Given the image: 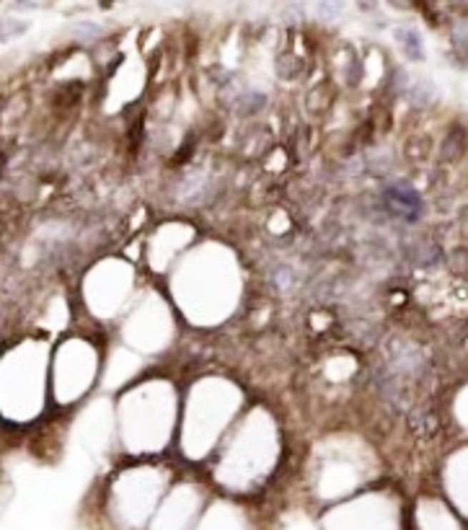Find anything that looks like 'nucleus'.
<instances>
[{
	"instance_id": "4",
	"label": "nucleus",
	"mask_w": 468,
	"mask_h": 530,
	"mask_svg": "<svg viewBox=\"0 0 468 530\" xmlns=\"http://www.w3.org/2000/svg\"><path fill=\"white\" fill-rule=\"evenodd\" d=\"M412 96H414L417 104H429L434 99V86L429 81H419L414 86V94Z\"/></svg>"
},
{
	"instance_id": "6",
	"label": "nucleus",
	"mask_w": 468,
	"mask_h": 530,
	"mask_svg": "<svg viewBox=\"0 0 468 530\" xmlns=\"http://www.w3.org/2000/svg\"><path fill=\"white\" fill-rule=\"evenodd\" d=\"M360 3H362V8H373V6H370L373 0H360Z\"/></svg>"
},
{
	"instance_id": "5",
	"label": "nucleus",
	"mask_w": 468,
	"mask_h": 530,
	"mask_svg": "<svg viewBox=\"0 0 468 530\" xmlns=\"http://www.w3.org/2000/svg\"><path fill=\"white\" fill-rule=\"evenodd\" d=\"M99 34H101V29L96 24H75L73 26V36H78V39H96Z\"/></svg>"
},
{
	"instance_id": "3",
	"label": "nucleus",
	"mask_w": 468,
	"mask_h": 530,
	"mask_svg": "<svg viewBox=\"0 0 468 530\" xmlns=\"http://www.w3.org/2000/svg\"><path fill=\"white\" fill-rule=\"evenodd\" d=\"M342 11H344V3H342V0H321L319 3V16L324 21L339 19Z\"/></svg>"
},
{
	"instance_id": "1",
	"label": "nucleus",
	"mask_w": 468,
	"mask_h": 530,
	"mask_svg": "<svg viewBox=\"0 0 468 530\" xmlns=\"http://www.w3.org/2000/svg\"><path fill=\"white\" fill-rule=\"evenodd\" d=\"M386 199H388V207H391L396 215H401V218H407V220H414L417 212L422 210L419 194H417L412 186H404V184H399V186H394V189L388 191Z\"/></svg>"
},
{
	"instance_id": "2",
	"label": "nucleus",
	"mask_w": 468,
	"mask_h": 530,
	"mask_svg": "<svg viewBox=\"0 0 468 530\" xmlns=\"http://www.w3.org/2000/svg\"><path fill=\"white\" fill-rule=\"evenodd\" d=\"M396 41L401 44V49H404V55L409 57V60H424V44H422V36L417 29H399L396 31Z\"/></svg>"
}]
</instances>
